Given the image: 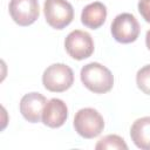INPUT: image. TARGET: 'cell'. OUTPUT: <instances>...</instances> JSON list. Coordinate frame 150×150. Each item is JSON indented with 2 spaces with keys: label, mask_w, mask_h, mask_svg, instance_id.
<instances>
[{
  "label": "cell",
  "mask_w": 150,
  "mask_h": 150,
  "mask_svg": "<svg viewBox=\"0 0 150 150\" xmlns=\"http://www.w3.org/2000/svg\"><path fill=\"white\" fill-rule=\"evenodd\" d=\"M105 19L107 7L100 1H95L87 5L81 13V22L90 29L100 28L105 22Z\"/></svg>",
  "instance_id": "10"
},
{
  "label": "cell",
  "mask_w": 150,
  "mask_h": 150,
  "mask_svg": "<svg viewBox=\"0 0 150 150\" xmlns=\"http://www.w3.org/2000/svg\"><path fill=\"white\" fill-rule=\"evenodd\" d=\"M43 13L47 23L54 29H63L74 19L73 6L67 0H45Z\"/></svg>",
  "instance_id": "4"
},
{
  "label": "cell",
  "mask_w": 150,
  "mask_h": 150,
  "mask_svg": "<svg viewBox=\"0 0 150 150\" xmlns=\"http://www.w3.org/2000/svg\"><path fill=\"white\" fill-rule=\"evenodd\" d=\"M64 48L68 55L75 60H84L94 53V41L89 33L75 29L64 40Z\"/></svg>",
  "instance_id": "6"
},
{
  "label": "cell",
  "mask_w": 150,
  "mask_h": 150,
  "mask_svg": "<svg viewBox=\"0 0 150 150\" xmlns=\"http://www.w3.org/2000/svg\"><path fill=\"white\" fill-rule=\"evenodd\" d=\"M134 144L142 150H150V116L137 118L130 128Z\"/></svg>",
  "instance_id": "11"
},
{
  "label": "cell",
  "mask_w": 150,
  "mask_h": 150,
  "mask_svg": "<svg viewBox=\"0 0 150 150\" xmlns=\"http://www.w3.org/2000/svg\"><path fill=\"white\" fill-rule=\"evenodd\" d=\"M80 77L83 86L95 94L108 93L114 86V76L111 71L98 62H90L83 66Z\"/></svg>",
  "instance_id": "1"
},
{
  "label": "cell",
  "mask_w": 150,
  "mask_h": 150,
  "mask_svg": "<svg viewBox=\"0 0 150 150\" xmlns=\"http://www.w3.org/2000/svg\"><path fill=\"white\" fill-rule=\"evenodd\" d=\"M138 12L142 15V18L150 23V0H139Z\"/></svg>",
  "instance_id": "14"
},
{
  "label": "cell",
  "mask_w": 150,
  "mask_h": 150,
  "mask_svg": "<svg viewBox=\"0 0 150 150\" xmlns=\"http://www.w3.org/2000/svg\"><path fill=\"white\" fill-rule=\"evenodd\" d=\"M8 9L13 21L22 27L34 23L40 15L38 0H11Z\"/></svg>",
  "instance_id": "7"
},
{
  "label": "cell",
  "mask_w": 150,
  "mask_h": 150,
  "mask_svg": "<svg viewBox=\"0 0 150 150\" xmlns=\"http://www.w3.org/2000/svg\"><path fill=\"white\" fill-rule=\"evenodd\" d=\"M145 43H146V47H148V49L150 50V29L146 32V34H145Z\"/></svg>",
  "instance_id": "15"
},
{
  "label": "cell",
  "mask_w": 150,
  "mask_h": 150,
  "mask_svg": "<svg viewBox=\"0 0 150 150\" xmlns=\"http://www.w3.org/2000/svg\"><path fill=\"white\" fill-rule=\"evenodd\" d=\"M74 83L73 69L64 63H54L47 67L42 74L43 87L52 93L68 90Z\"/></svg>",
  "instance_id": "3"
},
{
  "label": "cell",
  "mask_w": 150,
  "mask_h": 150,
  "mask_svg": "<svg viewBox=\"0 0 150 150\" xmlns=\"http://www.w3.org/2000/svg\"><path fill=\"white\" fill-rule=\"evenodd\" d=\"M47 98L40 93H28L20 101V112L23 118L30 123H38L42 120V112Z\"/></svg>",
  "instance_id": "8"
},
{
  "label": "cell",
  "mask_w": 150,
  "mask_h": 150,
  "mask_svg": "<svg viewBox=\"0 0 150 150\" xmlns=\"http://www.w3.org/2000/svg\"><path fill=\"white\" fill-rule=\"evenodd\" d=\"M112 38L120 43H131L139 35V23L130 13H121L111 22L110 26Z\"/></svg>",
  "instance_id": "5"
},
{
  "label": "cell",
  "mask_w": 150,
  "mask_h": 150,
  "mask_svg": "<svg viewBox=\"0 0 150 150\" xmlns=\"http://www.w3.org/2000/svg\"><path fill=\"white\" fill-rule=\"evenodd\" d=\"M95 149H128L127 143L118 135H107L102 137L95 145Z\"/></svg>",
  "instance_id": "12"
},
{
  "label": "cell",
  "mask_w": 150,
  "mask_h": 150,
  "mask_svg": "<svg viewBox=\"0 0 150 150\" xmlns=\"http://www.w3.org/2000/svg\"><path fill=\"white\" fill-rule=\"evenodd\" d=\"M137 87L146 95H150V64L142 67L136 74Z\"/></svg>",
  "instance_id": "13"
},
{
  "label": "cell",
  "mask_w": 150,
  "mask_h": 150,
  "mask_svg": "<svg viewBox=\"0 0 150 150\" xmlns=\"http://www.w3.org/2000/svg\"><path fill=\"white\" fill-rule=\"evenodd\" d=\"M75 131L83 138L90 139L97 137L104 129V120L94 108H82L74 117Z\"/></svg>",
  "instance_id": "2"
},
{
  "label": "cell",
  "mask_w": 150,
  "mask_h": 150,
  "mask_svg": "<svg viewBox=\"0 0 150 150\" xmlns=\"http://www.w3.org/2000/svg\"><path fill=\"white\" fill-rule=\"evenodd\" d=\"M68 118L67 104L60 98H50L42 112V123L49 128H60Z\"/></svg>",
  "instance_id": "9"
}]
</instances>
